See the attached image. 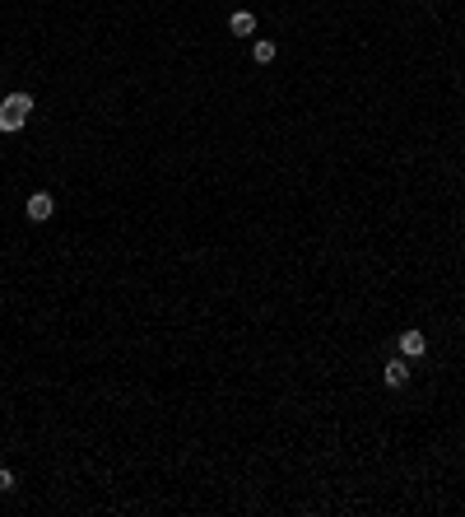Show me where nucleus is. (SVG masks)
<instances>
[{"instance_id": "1", "label": "nucleus", "mask_w": 465, "mask_h": 517, "mask_svg": "<svg viewBox=\"0 0 465 517\" xmlns=\"http://www.w3.org/2000/svg\"><path fill=\"white\" fill-rule=\"evenodd\" d=\"M28 112H33V93H5V98H0V131L5 135L23 131Z\"/></svg>"}, {"instance_id": "2", "label": "nucleus", "mask_w": 465, "mask_h": 517, "mask_svg": "<svg viewBox=\"0 0 465 517\" xmlns=\"http://www.w3.org/2000/svg\"><path fill=\"white\" fill-rule=\"evenodd\" d=\"M23 214H28L33 224H47V219L56 214V196L52 192H33V196H28V205H23Z\"/></svg>"}, {"instance_id": "3", "label": "nucleus", "mask_w": 465, "mask_h": 517, "mask_svg": "<svg viewBox=\"0 0 465 517\" xmlns=\"http://www.w3.org/2000/svg\"><path fill=\"white\" fill-rule=\"evenodd\" d=\"M405 383H410V359H405V354H400V359H387V364H382V387L400 392Z\"/></svg>"}, {"instance_id": "4", "label": "nucleus", "mask_w": 465, "mask_h": 517, "mask_svg": "<svg viewBox=\"0 0 465 517\" xmlns=\"http://www.w3.org/2000/svg\"><path fill=\"white\" fill-rule=\"evenodd\" d=\"M400 354L405 359H423L428 354V336L423 331H400Z\"/></svg>"}, {"instance_id": "5", "label": "nucleus", "mask_w": 465, "mask_h": 517, "mask_svg": "<svg viewBox=\"0 0 465 517\" xmlns=\"http://www.w3.org/2000/svg\"><path fill=\"white\" fill-rule=\"evenodd\" d=\"M228 28H232L237 37H252V33H256V14H252V10H232V14H228Z\"/></svg>"}, {"instance_id": "6", "label": "nucleus", "mask_w": 465, "mask_h": 517, "mask_svg": "<svg viewBox=\"0 0 465 517\" xmlns=\"http://www.w3.org/2000/svg\"><path fill=\"white\" fill-rule=\"evenodd\" d=\"M275 57H279V47L270 42V37H261V42L252 47V61H256V66H270V61H275Z\"/></svg>"}, {"instance_id": "7", "label": "nucleus", "mask_w": 465, "mask_h": 517, "mask_svg": "<svg viewBox=\"0 0 465 517\" xmlns=\"http://www.w3.org/2000/svg\"><path fill=\"white\" fill-rule=\"evenodd\" d=\"M14 484H19V480H14V471H10V466H0V494H10Z\"/></svg>"}]
</instances>
